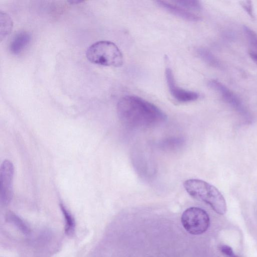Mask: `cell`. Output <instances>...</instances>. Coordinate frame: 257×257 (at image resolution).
I'll return each instance as SVG.
<instances>
[{
	"mask_svg": "<svg viewBox=\"0 0 257 257\" xmlns=\"http://www.w3.org/2000/svg\"><path fill=\"white\" fill-rule=\"evenodd\" d=\"M120 121L133 128L150 127L165 121L166 114L154 104L137 96L126 95L117 104Z\"/></svg>",
	"mask_w": 257,
	"mask_h": 257,
	"instance_id": "obj_1",
	"label": "cell"
},
{
	"mask_svg": "<svg viewBox=\"0 0 257 257\" xmlns=\"http://www.w3.org/2000/svg\"><path fill=\"white\" fill-rule=\"evenodd\" d=\"M183 185L191 196L208 204L217 213L223 215L226 213L227 206L225 200L214 186L196 179L186 180Z\"/></svg>",
	"mask_w": 257,
	"mask_h": 257,
	"instance_id": "obj_2",
	"label": "cell"
},
{
	"mask_svg": "<svg viewBox=\"0 0 257 257\" xmlns=\"http://www.w3.org/2000/svg\"><path fill=\"white\" fill-rule=\"evenodd\" d=\"M86 56L90 62L105 66L119 67L124 60L118 47L108 41H100L91 45L86 51Z\"/></svg>",
	"mask_w": 257,
	"mask_h": 257,
	"instance_id": "obj_3",
	"label": "cell"
},
{
	"mask_svg": "<svg viewBox=\"0 0 257 257\" xmlns=\"http://www.w3.org/2000/svg\"><path fill=\"white\" fill-rule=\"evenodd\" d=\"M181 222L189 233L198 235L204 233L210 225L209 216L203 209L192 207L185 210L181 216Z\"/></svg>",
	"mask_w": 257,
	"mask_h": 257,
	"instance_id": "obj_4",
	"label": "cell"
},
{
	"mask_svg": "<svg viewBox=\"0 0 257 257\" xmlns=\"http://www.w3.org/2000/svg\"><path fill=\"white\" fill-rule=\"evenodd\" d=\"M209 86L217 91L223 99L248 123L251 121L250 113L240 98L230 89L217 80H211Z\"/></svg>",
	"mask_w": 257,
	"mask_h": 257,
	"instance_id": "obj_5",
	"label": "cell"
},
{
	"mask_svg": "<svg viewBox=\"0 0 257 257\" xmlns=\"http://www.w3.org/2000/svg\"><path fill=\"white\" fill-rule=\"evenodd\" d=\"M14 174L13 163L9 160H5L0 168V201L3 205H7L12 199Z\"/></svg>",
	"mask_w": 257,
	"mask_h": 257,
	"instance_id": "obj_6",
	"label": "cell"
},
{
	"mask_svg": "<svg viewBox=\"0 0 257 257\" xmlns=\"http://www.w3.org/2000/svg\"><path fill=\"white\" fill-rule=\"evenodd\" d=\"M165 77L169 91L171 95L180 102H189L197 100L199 94L195 91L183 89L177 85L171 68L167 66Z\"/></svg>",
	"mask_w": 257,
	"mask_h": 257,
	"instance_id": "obj_7",
	"label": "cell"
},
{
	"mask_svg": "<svg viewBox=\"0 0 257 257\" xmlns=\"http://www.w3.org/2000/svg\"><path fill=\"white\" fill-rule=\"evenodd\" d=\"M156 3L159 7L166 11L182 19L195 22L200 19L196 14L179 6L173 1H157Z\"/></svg>",
	"mask_w": 257,
	"mask_h": 257,
	"instance_id": "obj_8",
	"label": "cell"
},
{
	"mask_svg": "<svg viewBox=\"0 0 257 257\" xmlns=\"http://www.w3.org/2000/svg\"><path fill=\"white\" fill-rule=\"evenodd\" d=\"M31 39V35L28 32H21L17 34L10 45L11 52L15 55L20 54L29 44Z\"/></svg>",
	"mask_w": 257,
	"mask_h": 257,
	"instance_id": "obj_9",
	"label": "cell"
},
{
	"mask_svg": "<svg viewBox=\"0 0 257 257\" xmlns=\"http://www.w3.org/2000/svg\"><path fill=\"white\" fill-rule=\"evenodd\" d=\"M60 208L65 220V232L67 235H71L75 229L74 218L63 204H60Z\"/></svg>",
	"mask_w": 257,
	"mask_h": 257,
	"instance_id": "obj_10",
	"label": "cell"
},
{
	"mask_svg": "<svg viewBox=\"0 0 257 257\" xmlns=\"http://www.w3.org/2000/svg\"><path fill=\"white\" fill-rule=\"evenodd\" d=\"M198 54L201 58L207 63L214 67H220L219 61L208 50L200 48L198 50Z\"/></svg>",
	"mask_w": 257,
	"mask_h": 257,
	"instance_id": "obj_11",
	"label": "cell"
},
{
	"mask_svg": "<svg viewBox=\"0 0 257 257\" xmlns=\"http://www.w3.org/2000/svg\"><path fill=\"white\" fill-rule=\"evenodd\" d=\"M8 221L14 224L20 230L24 233H27L29 230L25 222L19 216L13 212H9L7 215Z\"/></svg>",
	"mask_w": 257,
	"mask_h": 257,
	"instance_id": "obj_12",
	"label": "cell"
},
{
	"mask_svg": "<svg viewBox=\"0 0 257 257\" xmlns=\"http://www.w3.org/2000/svg\"><path fill=\"white\" fill-rule=\"evenodd\" d=\"M184 140L180 138H170L163 140L160 144L161 147L167 150H174L183 145Z\"/></svg>",
	"mask_w": 257,
	"mask_h": 257,
	"instance_id": "obj_13",
	"label": "cell"
},
{
	"mask_svg": "<svg viewBox=\"0 0 257 257\" xmlns=\"http://www.w3.org/2000/svg\"><path fill=\"white\" fill-rule=\"evenodd\" d=\"M179 6L192 12L199 10L201 9V5L199 1L195 0H178L173 1Z\"/></svg>",
	"mask_w": 257,
	"mask_h": 257,
	"instance_id": "obj_14",
	"label": "cell"
},
{
	"mask_svg": "<svg viewBox=\"0 0 257 257\" xmlns=\"http://www.w3.org/2000/svg\"><path fill=\"white\" fill-rule=\"evenodd\" d=\"M1 17L3 18L2 19L1 18V20L3 21L4 22V26L1 27V30L2 31H1V37L2 39V37H5L10 33L13 26V23L10 18L6 14L1 13Z\"/></svg>",
	"mask_w": 257,
	"mask_h": 257,
	"instance_id": "obj_15",
	"label": "cell"
},
{
	"mask_svg": "<svg viewBox=\"0 0 257 257\" xmlns=\"http://www.w3.org/2000/svg\"><path fill=\"white\" fill-rule=\"evenodd\" d=\"M220 251L228 257H232L234 255L231 247L227 245H221L219 246Z\"/></svg>",
	"mask_w": 257,
	"mask_h": 257,
	"instance_id": "obj_16",
	"label": "cell"
},
{
	"mask_svg": "<svg viewBox=\"0 0 257 257\" xmlns=\"http://www.w3.org/2000/svg\"><path fill=\"white\" fill-rule=\"evenodd\" d=\"M249 1L244 2L242 4V7L245 9L246 12L248 14L250 17L253 16L252 8L251 4Z\"/></svg>",
	"mask_w": 257,
	"mask_h": 257,
	"instance_id": "obj_17",
	"label": "cell"
},
{
	"mask_svg": "<svg viewBox=\"0 0 257 257\" xmlns=\"http://www.w3.org/2000/svg\"><path fill=\"white\" fill-rule=\"evenodd\" d=\"M251 58L257 64V53L249 54Z\"/></svg>",
	"mask_w": 257,
	"mask_h": 257,
	"instance_id": "obj_18",
	"label": "cell"
},
{
	"mask_svg": "<svg viewBox=\"0 0 257 257\" xmlns=\"http://www.w3.org/2000/svg\"><path fill=\"white\" fill-rule=\"evenodd\" d=\"M232 257H238V256H236V255H235L234 254V255L233 256H232Z\"/></svg>",
	"mask_w": 257,
	"mask_h": 257,
	"instance_id": "obj_19",
	"label": "cell"
}]
</instances>
